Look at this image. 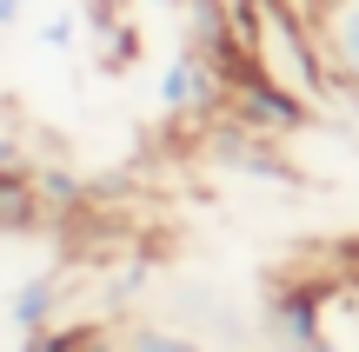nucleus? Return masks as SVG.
I'll use <instances>...</instances> for the list:
<instances>
[{
	"label": "nucleus",
	"mask_w": 359,
	"mask_h": 352,
	"mask_svg": "<svg viewBox=\"0 0 359 352\" xmlns=\"http://www.w3.org/2000/svg\"><path fill=\"white\" fill-rule=\"evenodd\" d=\"M160 319L200 332L213 352H246V346H259V319L246 313L226 286H213V279H173V286H167V313H160Z\"/></svg>",
	"instance_id": "f257e3e1"
},
{
	"label": "nucleus",
	"mask_w": 359,
	"mask_h": 352,
	"mask_svg": "<svg viewBox=\"0 0 359 352\" xmlns=\"http://www.w3.org/2000/svg\"><path fill=\"white\" fill-rule=\"evenodd\" d=\"M114 352H213L200 332L173 326V319H127L114 332Z\"/></svg>",
	"instance_id": "6e6552de"
},
{
	"label": "nucleus",
	"mask_w": 359,
	"mask_h": 352,
	"mask_svg": "<svg viewBox=\"0 0 359 352\" xmlns=\"http://www.w3.org/2000/svg\"><path fill=\"white\" fill-rule=\"evenodd\" d=\"M47 206H40V186H34V160L27 167L0 173V233H40Z\"/></svg>",
	"instance_id": "0eeeda50"
},
{
	"label": "nucleus",
	"mask_w": 359,
	"mask_h": 352,
	"mask_svg": "<svg viewBox=\"0 0 359 352\" xmlns=\"http://www.w3.org/2000/svg\"><path fill=\"white\" fill-rule=\"evenodd\" d=\"M133 53H140V27H133V20H114L100 34V73H127Z\"/></svg>",
	"instance_id": "1a4fd4ad"
},
{
	"label": "nucleus",
	"mask_w": 359,
	"mask_h": 352,
	"mask_svg": "<svg viewBox=\"0 0 359 352\" xmlns=\"http://www.w3.org/2000/svg\"><path fill=\"white\" fill-rule=\"evenodd\" d=\"M226 113L233 120H246V127H259V133H299L306 127V93H293V87H280L273 73H253V80H240V87L226 93Z\"/></svg>",
	"instance_id": "39448f33"
},
{
	"label": "nucleus",
	"mask_w": 359,
	"mask_h": 352,
	"mask_svg": "<svg viewBox=\"0 0 359 352\" xmlns=\"http://www.w3.org/2000/svg\"><path fill=\"white\" fill-rule=\"evenodd\" d=\"M20 13H27V0H0V34H7V27L20 20Z\"/></svg>",
	"instance_id": "f8f14e48"
},
{
	"label": "nucleus",
	"mask_w": 359,
	"mask_h": 352,
	"mask_svg": "<svg viewBox=\"0 0 359 352\" xmlns=\"http://www.w3.org/2000/svg\"><path fill=\"white\" fill-rule=\"evenodd\" d=\"M219 7L233 13V27H246V20H253V7H259V0H219Z\"/></svg>",
	"instance_id": "9b49d317"
},
{
	"label": "nucleus",
	"mask_w": 359,
	"mask_h": 352,
	"mask_svg": "<svg viewBox=\"0 0 359 352\" xmlns=\"http://www.w3.org/2000/svg\"><path fill=\"white\" fill-rule=\"evenodd\" d=\"M206 160H213V167L246 173V180H273V186H293V180H299V173L286 167V153L273 146V133L246 127V120H233V113H219V127L206 133Z\"/></svg>",
	"instance_id": "7ed1b4c3"
},
{
	"label": "nucleus",
	"mask_w": 359,
	"mask_h": 352,
	"mask_svg": "<svg viewBox=\"0 0 359 352\" xmlns=\"http://www.w3.org/2000/svg\"><path fill=\"white\" fill-rule=\"evenodd\" d=\"M333 332H326V293L313 279H266L259 293V346L280 352H320Z\"/></svg>",
	"instance_id": "f03ea898"
},
{
	"label": "nucleus",
	"mask_w": 359,
	"mask_h": 352,
	"mask_svg": "<svg viewBox=\"0 0 359 352\" xmlns=\"http://www.w3.org/2000/svg\"><path fill=\"white\" fill-rule=\"evenodd\" d=\"M154 7H167V13H187V0H154Z\"/></svg>",
	"instance_id": "4468645a"
},
{
	"label": "nucleus",
	"mask_w": 359,
	"mask_h": 352,
	"mask_svg": "<svg viewBox=\"0 0 359 352\" xmlns=\"http://www.w3.org/2000/svg\"><path fill=\"white\" fill-rule=\"evenodd\" d=\"M346 326H353V352H359V286L346 293Z\"/></svg>",
	"instance_id": "ddd939ff"
},
{
	"label": "nucleus",
	"mask_w": 359,
	"mask_h": 352,
	"mask_svg": "<svg viewBox=\"0 0 359 352\" xmlns=\"http://www.w3.org/2000/svg\"><path fill=\"white\" fill-rule=\"evenodd\" d=\"M60 273H27L20 286L7 293V326L13 339H27V332H47L53 319H60Z\"/></svg>",
	"instance_id": "423d86ee"
},
{
	"label": "nucleus",
	"mask_w": 359,
	"mask_h": 352,
	"mask_svg": "<svg viewBox=\"0 0 359 352\" xmlns=\"http://www.w3.org/2000/svg\"><path fill=\"white\" fill-rule=\"evenodd\" d=\"M306 20H313L326 73L359 100V0H306Z\"/></svg>",
	"instance_id": "20e7f679"
},
{
	"label": "nucleus",
	"mask_w": 359,
	"mask_h": 352,
	"mask_svg": "<svg viewBox=\"0 0 359 352\" xmlns=\"http://www.w3.org/2000/svg\"><path fill=\"white\" fill-rule=\"evenodd\" d=\"M7 127H13V113H7V100H0V133H7Z\"/></svg>",
	"instance_id": "2eb2a0df"
},
{
	"label": "nucleus",
	"mask_w": 359,
	"mask_h": 352,
	"mask_svg": "<svg viewBox=\"0 0 359 352\" xmlns=\"http://www.w3.org/2000/svg\"><path fill=\"white\" fill-rule=\"evenodd\" d=\"M74 34H80V20H74V13H53V20H40V47H53V53H67V47H74Z\"/></svg>",
	"instance_id": "9d476101"
}]
</instances>
